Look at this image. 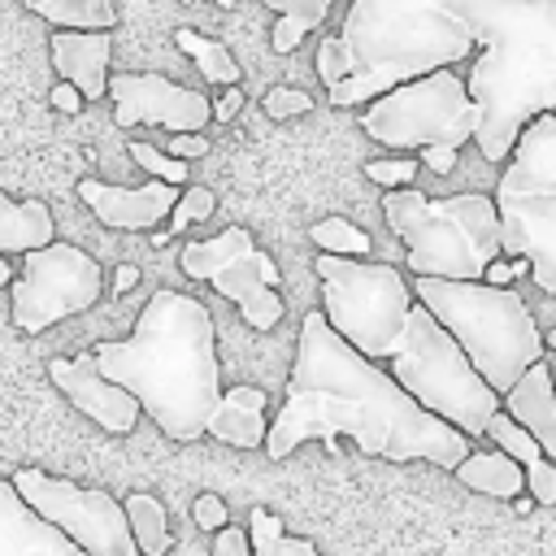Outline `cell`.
Returning a JSON list of instances; mask_svg holds the SVG:
<instances>
[{"label":"cell","mask_w":556,"mask_h":556,"mask_svg":"<svg viewBox=\"0 0 556 556\" xmlns=\"http://www.w3.org/2000/svg\"><path fill=\"white\" fill-rule=\"evenodd\" d=\"M339 434L382 460H430L439 469H456L469 456V439L460 430L417 408L382 365L352 352L326 317L308 308L300 321L287 400L265 430V456L282 460L308 439Z\"/></svg>","instance_id":"obj_1"},{"label":"cell","mask_w":556,"mask_h":556,"mask_svg":"<svg viewBox=\"0 0 556 556\" xmlns=\"http://www.w3.org/2000/svg\"><path fill=\"white\" fill-rule=\"evenodd\" d=\"M91 361L174 443H195L222 400L213 317L182 291H152L130 339L96 343Z\"/></svg>","instance_id":"obj_2"},{"label":"cell","mask_w":556,"mask_h":556,"mask_svg":"<svg viewBox=\"0 0 556 556\" xmlns=\"http://www.w3.org/2000/svg\"><path fill=\"white\" fill-rule=\"evenodd\" d=\"M456 17L482 48L465 91L478 109V152L504 165L517 135L556 113V0H465Z\"/></svg>","instance_id":"obj_3"},{"label":"cell","mask_w":556,"mask_h":556,"mask_svg":"<svg viewBox=\"0 0 556 556\" xmlns=\"http://www.w3.org/2000/svg\"><path fill=\"white\" fill-rule=\"evenodd\" d=\"M456 4L465 0H352L339 39L352 48L356 70L326 91V104H369L400 83L465 61L478 43Z\"/></svg>","instance_id":"obj_4"},{"label":"cell","mask_w":556,"mask_h":556,"mask_svg":"<svg viewBox=\"0 0 556 556\" xmlns=\"http://www.w3.org/2000/svg\"><path fill=\"white\" fill-rule=\"evenodd\" d=\"M413 300L452 334L473 374L504 395L530 365L547 356L543 330L526 308L521 291L486 287V282H447V278H413Z\"/></svg>","instance_id":"obj_5"},{"label":"cell","mask_w":556,"mask_h":556,"mask_svg":"<svg viewBox=\"0 0 556 556\" xmlns=\"http://www.w3.org/2000/svg\"><path fill=\"white\" fill-rule=\"evenodd\" d=\"M382 217L408 248L413 278L482 282L486 265L504 256L495 204L482 191L430 200L417 187H400L382 195Z\"/></svg>","instance_id":"obj_6"},{"label":"cell","mask_w":556,"mask_h":556,"mask_svg":"<svg viewBox=\"0 0 556 556\" xmlns=\"http://www.w3.org/2000/svg\"><path fill=\"white\" fill-rule=\"evenodd\" d=\"M500 252L530 265L539 291L556 295V113L534 117L495 178Z\"/></svg>","instance_id":"obj_7"},{"label":"cell","mask_w":556,"mask_h":556,"mask_svg":"<svg viewBox=\"0 0 556 556\" xmlns=\"http://www.w3.org/2000/svg\"><path fill=\"white\" fill-rule=\"evenodd\" d=\"M391 382L430 417L447 421L465 439L486 430V417L500 413V395L473 374L465 352L452 343V334L421 308H408L404 339L391 356Z\"/></svg>","instance_id":"obj_8"},{"label":"cell","mask_w":556,"mask_h":556,"mask_svg":"<svg viewBox=\"0 0 556 556\" xmlns=\"http://www.w3.org/2000/svg\"><path fill=\"white\" fill-rule=\"evenodd\" d=\"M317 278H321V317L326 326L365 361H391L400 339H404V321L408 308L417 304L408 291V278L391 265H374V261H348V256H326L317 252L313 261Z\"/></svg>","instance_id":"obj_9"},{"label":"cell","mask_w":556,"mask_h":556,"mask_svg":"<svg viewBox=\"0 0 556 556\" xmlns=\"http://www.w3.org/2000/svg\"><path fill=\"white\" fill-rule=\"evenodd\" d=\"M361 130L382 148H465L478 135V109L465 91V78L452 70H430L413 83L391 87L369 100Z\"/></svg>","instance_id":"obj_10"},{"label":"cell","mask_w":556,"mask_h":556,"mask_svg":"<svg viewBox=\"0 0 556 556\" xmlns=\"http://www.w3.org/2000/svg\"><path fill=\"white\" fill-rule=\"evenodd\" d=\"M178 265H182L187 278H200L217 295H226L252 330H274L282 321L278 265H274L269 252L256 248L248 226H226L213 239L182 243Z\"/></svg>","instance_id":"obj_11"},{"label":"cell","mask_w":556,"mask_h":556,"mask_svg":"<svg viewBox=\"0 0 556 556\" xmlns=\"http://www.w3.org/2000/svg\"><path fill=\"white\" fill-rule=\"evenodd\" d=\"M9 486L17 491V500L48 521L52 530H61L78 552L87 556H139L122 500H113L104 486H78L70 478H52L43 469H17L9 478Z\"/></svg>","instance_id":"obj_12"},{"label":"cell","mask_w":556,"mask_h":556,"mask_svg":"<svg viewBox=\"0 0 556 556\" xmlns=\"http://www.w3.org/2000/svg\"><path fill=\"white\" fill-rule=\"evenodd\" d=\"M9 287H13V326L22 334H39L52 321L87 313L104 295V274L96 256H87L83 248L52 239L48 248L22 256V274Z\"/></svg>","instance_id":"obj_13"},{"label":"cell","mask_w":556,"mask_h":556,"mask_svg":"<svg viewBox=\"0 0 556 556\" xmlns=\"http://www.w3.org/2000/svg\"><path fill=\"white\" fill-rule=\"evenodd\" d=\"M113 122L117 126H161L169 135H204L213 122V100L169 83L165 74H109Z\"/></svg>","instance_id":"obj_14"},{"label":"cell","mask_w":556,"mask_h":556,"mask_svg":"<svg viewBox=\"0 0 556 556\" xmlns=\"http://www.w3.org/2000/svg\"><path fill=\"white\" fill-rule=\"evenodd\" d=\"M48 378H52L56 391H65V400H70L78 413H87V417H91L96 426H104L109 434H130V430H135L139 404H135L122 387H113V382L100 378L91 352L52 356V361H48Z\"/></svg>","instance_id":"obj_15"},{"label":"cell","mask_w":556,"mask_h":556,"mask_svg":"<svg viewBox=\"0 0 556 556\" xmlns=\"http://www.w3.org/2000/svg\"><path fill=\"white\" fill-rule=\"evenodd\" d=\"M78 200H83V204L96 213V222L109 226V230H152V226L165 222L169 208L178 204V187H169V182L117 187V182L83 178V182H78Z\"/></svg>","instance_id":"obj_16"},{"label":"cell","mask_w":556,"mask_h":556,"mask_svg":"<svg viewBox=\"0 0 556 556\" xmlns=\"http://www.w3.org/2000/svg\"><path fill=\"white\" fill-rule=\"evenodd\" d=\"M500 413L513 417L534 443L539 452L556 465V378H552V361L543 356L539 365H530L504 395H500Z\"/></svg>","instance_id":"obj_17"},{"label":"cell","mask_w":556,"mask_h":556,"mask_svg":"<svg viewBox=\"0 0 556 556\" xmlns=\"http://www.w3.org/2000/svg\"><path fill=\"white\" fill-rule=\"evenodd\" d=\"M109 52H113L109 30H56L52 35V65L61 70V83H70L83 96V104L104 100V91H109Z\"/></svg>","instance_id":"obj_18"},{"label":"cell","mask_w":556,"mask_h":556,"mask_svg":"<svg viewBox=\"0 0 556 556\" xmlns=\"http://www.w3.org/2000/svg\"><path fill=\"white\" fill-rule=\"evenodd\" d=\"M0 556H87V552H78L61 530L39 521L17 500L9 478H0Z\"/></svg>","instance_id":"obj_19"},{"label":"cell","mask_w":556,"mask_h":556,"mask_svg":"<svg viewBox=\"0 0 556 556\" xmlns=\"http://www.w3.org/2000/svg\"><path fill=\"white\" fill-rule=\"evenodd\" d=\"M265 404H269V395L261 391V387H230V391H222V400H217V408H213V417H208V426H204V434H213L217 443H230V447H265V430H269V421H265Z\"/></svg>","instance_id":"obj_20"},{"label":"cell","mask_w":556,"mask_h":556,"mask_svg":"<svg viewBox=\"0 0 556 556\" xmlns=\"http://www.w3.org/2000/svg\"><path fill=\"white\" fill-rule=\"evenodd\" d=\"M482 434H486L504 456L517 460V469H521V478H526V495H530L534 504H556V465L539 452V443H534L513 417L491 413Z\"/></svg>","instance_id":"obj_21"},{"label":"cell","mask_w":556,"mask_h":556,"mask_svg":"<svg viewBox=\"0 0 556 556\" xmlns=\"http://www.w3.org/2000/svg\"><path fill=\"white\" fill-rule=\"evenodd\" d=\"M56 239L52 208L43 200H13L0 191V256L9 252H39Z\"/></svg>","instance_id":"obj_22"},{"label":"cell","mask_w":556,"mask_h":556,"mask_svg":"<svg viewBox=\"0 0 556 556\" xmlns=\"http://www.w3.org/2000/svg\"><path fill=\"white\" fill-rule=\"evenodd\" d=\"M452 473H456L460 486H469V491H478V495H491V500H517V495H526V478H521L517 460L504 456L500 447H491V452H469Z\"/></svg>","instance_id":"obj_23"},{"label":"cell","mask_w":556,"mask_h":556,"mask_svg":"<svg viewBox=\"0 0 556 556\" xmlns=\"http://www.w3.org/2000/svg\"><path fill=\"white\" fill-rule=\"evenodd\" d=\"M122 513H126V526H130V539L139 547V556H165L169 552V517H165V504L148 491H130L122 500Z\"/></svg>","instance_id":"obj_24"},{"label":"cell","mask_w":556,"mask_h":556,"mask_svg":"<svg viewBox=\"0 0 556 556\" xmlns=\"http://www.w3.org/2000/svg\"><path fill=\"white\" fill-rule=\"evenodd\" d=\"M30 13L52 22L56 30H113L117 9L113 0H22Z\"/></svg>","instance_id":"obj_25"},{"label":"cell","mask_w":556,"mask_h":556,"mask_svg":"<svg viewBox=\"0 0 556 556\" xmlns=\"http://www.w3.org/2000/svg\"><path fill=\"white\" fill-rule=\"evenodd\" d=\"M261 4H269L278 13V26L269 35V48L274 52H295L300 39L330 17V4L334 0H261Z\"/></svg>","instance_id":"obj_26"},{"label":"cell","mask_w":556,"mask_h":556,"mask_svg":"<svg viewBox=\"0 0 556 556\" xmlns=\"http://www.w3.org/2000/svg\"><path fill=\"white\" fill-rule=\"evenodd\" d=\"M243 534H248V552H252V556H321L308 539L287 534L282 517H274L269 508H252Z\"/></svg>","instance_id":"obj_27"},{"label":"cell","mask_w":556,"mask_h":556,"mask_svg":"<svg viewBox=\"0 0 556 556\" xmlns=\"http://www.w3.org/2000/svg\"><path fill=\"white\" fill-rule=\"evenodd\" d=\"M174 43L195 61V70L208 83H217V87H235L239 83L243 70L235 65V56H230V48L222 39H208V35H195L191 26H182V30H174Z\"/></svg>","instance_id":"obj_28"},{"label":"cell","mask_w":556,"mask_h":556,"mask_svg":"<svg viewBox=\"0 0 556 556\" xmlns=\"http://www.w3.org/2000/svg\"><path fill=\"white\" fill-rule=\"evenodd\" d=\"M308 239H313L326 256H348V261H365L369 248H374L369 235H365L361 226H352L348 217H321V222H313Z\"/></svg>","instance_id":"obj_29"},{"label":"cell","mask_w":556,"mask_h":556,"mask_svg":"<svg viewBox=\"0 0 556 556\" xmlns=\"http://www.w3.org/2000/svg\"><path fill=\"white\" fill-rule=\"evenodd\" d=\"M130 161H135L143 174H152V182H169V187H182V182H187V165L174 161V156H165L161 148H152V143H143V139H130Z\"/></svg>","instance_id":"obj_30"},{"label":"cell","mask_w":556,"mask_h":556,"mask_svg":"<svg viewBox=\"0 0 556 556\" xmlns=\"http://www.w3.org/2000/svg\"><path fill=\"white\" fill-rule=\"evenodd\" d=\"M213 208H217V195L208 187H182L178 204L169 208V235H182L191 222H208Z\"/></svg>","instance_id":"obj_31"},{"label":"cell","mask_w":556,"mask_h":556,"mask_svg":"<svg viewBox=\"0 0 556 556\" xmlns=\"http://www.w3.org/2000/svg\"><path fill=\"white\" fill-rule=\"evenodd\" d=\"M352 70H356L352 48H348L339 35H326V39L317 43V78L326 83V91H330V87H339V83H343Z\"/></svg>","instance_id":"obj_32"},{"label":"cell","mask_w":556,"mask_h":556,"mask_svg":"<svg viewBox=\"0 0 556 556\" xmlns=\"http://www.w3.org/2000/svg\"><path fill=\"white\" fill-rule=\"evenodd\" d=\"M261 109H265L274 122H282V117L308 113V109H313V96H308V91H295V87H269L265 100H261Z\"/></svg>","instance_id":"obj_33"},{"label":"cell","mask_w":556,"mask_h":556,"mask_svg":"<svg viewBox=\"0 0 556 556\" xmlns=\"http://www.w3.org/2000/svg\"><path fill=\"white\" fill-rule=\"evenodd\" d=\"M413 174H417V161H413V156H400V161H369V165H365V178H374V182L387 187V191L408 187Z\"/></svg>","instance_id":"obj_34"},{"label":"cell","mask_w":556,"mask_h":556,"mask_svg":"<svg viewBox=\"0 0 556 556\" xmlns=\"http://www.w3.org/2000/svg\"><path fill=\"white\" fill-rule=\"evenodd\" d=\"M191 521H195L200 530H208V534H217V530H226V526H230V513H226V504H222V495H213V491H204V495H195V504H191Z\"/></svg>","instance_id":"obj_35"},{"label":"cell","mask_w":556,"mask_h":556,"mask_svg":"<svg viewBox=\"0 0 556 556\" xmlns=\"http://www.w3.org/2000/svg\"><path fill=\"white\" fill-rule=\"evenodd\" d=\"M165 156H174V161H195V156H208V139L204 135H169L165 139Z\"/></svg>","instance_id":"obj_36"},{"label":"cell","mask_w":556,"mask_h":556,"mask_svg":"<svg viewBox=\"0 0 556 556\" xmlns=\"http://www.w3.org/2000/svg\"><path fill=\"white\" fill-rule=\"evenodd\" d=\"M208 556H252V552H248V534H243V526H226V530H217Z\"/></svg>","instance_id":"obj_37"},{"label":"cell","mask_w":556,"mask_h":556,"mask_svg":"<svg viewBox=\"0 0 556 556\" xmlns=\"http://www.w3.org/2000/svg\"><path fill=\"white\" fill-rule=\"evenodd\" d=\"M417 156H421V165H426L430 174H452L460 152H456V148H421Z\"/></svg>","instance_id":"obj_38"},{"label":"cell","mask_w":556,"mask_h":556,"mask_svg":"<svg viewBox=\"0 0 556 556\" xmlns=\"http://www.w3.org/2000/svg\"><path fill=\"white\" fill-rule=\"evenodd\" d=\"M239 104H243V91L239 87H226L222 100H213V122H230L239 113Z\"/></svg>","instance_id":"obj_39"},{"label":"cell","mask_w":556,"mask_h":556,"mask_svg":"<svg viewBox=\"0 0 556 556\" xmlns=\"http://www.w3.org/2000/svg\"><path fill=\"white\" fill-rule=\"evenodd\" d=\"M52 109H56V113H78V109H83V96H78L70 83H56V87H52Z\"/></svg>","instance_id":"obj_40"},{"label":"cell","mask_w":556,"mask_h":556,"mask_svg":"<svg viewBox=\"0 0 556 556\" xmlns=\"http://www.w3.org/2000/svg\"><path fill=\"white\" fill-rule=\"evenodd\" d=\"M482 282H486V287H508V282H513L508 261H504V256H500V261H491V265H486V274H482Z\"/></svg>","instance_id":"obj_41"},{"label":"cell","mask_w":556,"mask_h":556,"mask_svg":"<svg viewBox=\"0 0 556 556\" xmlns=\"http://www.w3.org/2000/svg\"><path fill=\"white\" fill-rule=\"evenodd\" d=\"M135 282H139V269H135V265H117V274H113V291L122 295V291H130Z\"/></svg>","instance_id":"obj_42"},{"label":"cell","mask_w":556,"mask_h":556,"mask_svg":"<svg viewBox=\"0 0 556 556\" xmlns=\"http://www.w3.org/2000/svg\"><path fill=\"white\" fill-rule=\"evenodd\" d=\"M530 508H534V500H530V495H517V500H513V513H521V517H526Z\"/></svg>","instance_id":"obj_43"},{"label":"cell","mask_w":556,"mask_h":556,"mask_svg":"<svg viewBox=\"0 0 556 556\" xmlns=\"http://www.w3.org/2000/svg\"><path fill=\"white\" fill-rule=\"evenodd\" d=\"M4 282H13V269H9V261L0 256V287H4Z\"/></svg>","instance_id":"obj_44"},{"label":"cell","mask_w":556,"mask_h":556,"mask_svg":"<svg viewBox=\"0 0 556 556\" xmlns=\"http://www.w3.org/2000/svg\"><path fill=\"white\" fill-rule=\"evenodd\" d=\"M543 348H547V352H552V356H556V326H552V330H547V334H543Z\"/></svg>","instance_id":"obj_45"},{"label":"cell","mask_w":556,"mask_h":556,"mask_svg":"<svg viewBox=\"0 0 556 556\" xmlns=\"http://www.w3.org/2000/svg\"><path fill=\"white\" fill-rule=\"evenodd\" d=\"M213 4H222V9H230V4H235V0H213Z\"/></svg>","instance_id":"obj_46"}]
</instances>
